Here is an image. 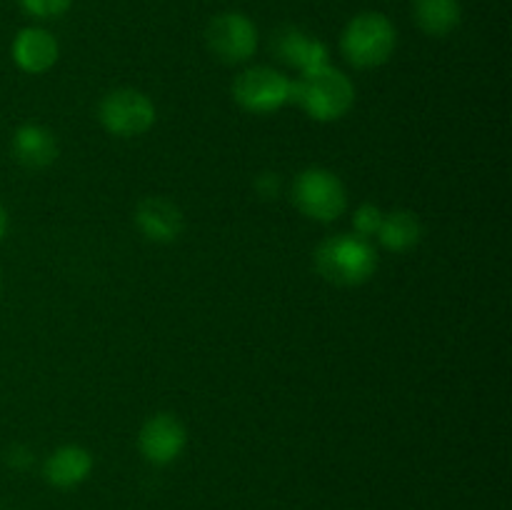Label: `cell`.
<instances>
[{
  "mask_svg": "<svg viewBox=\"0 0 512 510\" xmlns=\"http://www.w3.org/2000/svg\"><path fill=\"white\" fill-rule=\"evenodd\" d=\"M185 445H188V430L170 413L153 415L140 428L138 448L153 465H170L183 455Z\"/></svg>",
  "mask_w": 512,
  "mask_h": 510,
  "instance_id": "8",
  "label": "cell"
},
{
  "mask_svg": "<svg viewBox=\"0 0 512 510\" xmlns=\"http://www.w3.org/2000/svg\"><path fill=\"white\" fill-rule=\"evenodd\" d=\"M5 233H8V213H5V208L0 205V240L5 238Z\"/></svg>",
  "mask_w": 512,
  "mask_h": 510,
  "instance_id": "18",
  "label": "cell"
},
{
  "mask_svg": "<svg viewBox=\"0 0 512 510\" xmlns=\"http://www.w3.org/2000/svg\"><path fill=\"white\" fill-rule=\"evenodd\" d=\"M383 218H385V213L378 208V205H373V203L360 205V208L355 210V215H353L355 235H358V238L370 240V238H373V235L380 233V225H383Z\"/></svg>",
  "mask_w": 512,
  "mask_h": 510,
  "instance_id": "16",
  "label": "cell"
},
{
  "mask_svg": "<svg viewBox=\"0 0 512 510\" xmlns=\"http://www.w3.org/2000/svg\"><path fill=\"white\" fill-rule=\"evenodd\" d=\"M135 225L153 243H173L183 233L185 218L173 200L150 195L135 208Z\"/></svg>",
  "mask_w": 512,
  "mask_h": 510,
  "instance_id": "9",
  "label": "cell"
},
{
  "mask_svg": "<svg viewBox=\"0 0 512 510\" xmlns=\"http://www.w3.org/2000/svg\"><path fill=\"white\" fill-rule=\"evenodd\" d=\"M58 55V40L45 28H23L13 40V60L23 73H45L58 63Z\"/></svg>",
  "mask_w": 512,
  "mask_h": 510,
  "instance_id": "10",
  "label": "cell"
},
{
  "mask_svg": "<svg viewBox=\"0 0 512 510\" xmlns=\"http://www.w3.org/2000/svg\"><path fill=\"white\" fill-rule=\"evenodd\" d=\"M23 10L33 18L48 20V18H58L63 15L65 10L73 5V0H20Z\"/></svg>",
  "mask_w": 512,
  "mask_h": 510,
  "instance_id": "17",
  "label": "cell"
},
{
  "mask_svg": "<svg viewBox=\"0 0 512 510\" xmlns=\"http://www.w3.org/2000/svg\"><path fill=\"white\" fill-rule=\"evenodd\" d=\"M208 48L223 63H245L258 50V28L243 13H220L208 25Z\"/></svg>",
  "mask_w": 512,
  "mask_h": 510,
  "instance_id": "7",
  "label": "cell"
},
{
  "mask_svg": "<svg viewBox=\"0 0 512 510\" xmlns=\"http://www.w3.org/2000/svg\"><path fill=\"white\" fill-rule=\"evenodd\" d=\"M378 238L383 248L393 250V253H408L423 238V225L413 210H393L383 218Z\"/></svg>",
  "mask_w": 512,
  "mask_h": 510,
  "instance_id": "15",
  "label": "cell"
},
{
  "mask_svg": "<svg viewBox=\"0 0 512 510\" xmlns=\"http://www.w3.org/2000/svg\"><path fill=\"white\" fill-rule=\"evenodd\" d=\"M415 23L433 38H445L463 20L460 0H413Z\"/></svg>",
  "mask_w": 512,
  "mask_h": 510,
  "instance_id": "14",
  "label": "cell"
},
{
  "mask_svg": "<svg viewBox=\"0 0 512 510\" xmlns=\"http://www.w3.org/2000/svg\"><path fill=\"white\" fill-rule=\"evenodd\" d=\"M290 103L298 105L308 118L318 123H333L353 108L355 85L343 70L325 65L313 73H303L290 83Z\"/></svg>",
  "mask_w": 512,
  "mask_h": 510,
  "instance_id": "1",
  "label": "cell"
},
{
  "mask_svg": "<svg viewBox=\"0 0 512 510\" xmlns=\"http://www.w3.org/2000/svg\"><path fill=\"white\" fill-rule=\"evenodd\" d=\"M315 268L340 288L368 283L378 270V250L358 235H333L315 250Z\"/></svg>",
  "mask_w": 512,
  "mask_h": 510,
  "instance_id": "2",
  "label": "cell"
},
{
  "mask_svg": "<svg viewBox=\"0 0 512 510\" xmlns=\"http://www.w3.org/2000/svg\"><path fill=\"white\" fill-rule=\"evenodd\" d=\"M293 80L268 65L243 70L233 83V98L243 110L253 115H270L290 103Z\"/></svg>",
  "mask_w": 512,
  "mask_h": 510,
  "instance_id": "6",
  "label": "cell"
},
{
  "mask_svg": "<svg viewBox=\"0 0 512 510\" xmlns=\"http://www.w3.org/2000/svg\"><path fill=\"white\" fill-rule=\"evenodd\" d=\"M293 200L305 218L333 223L348 208V190L333 170L305 168L293 183Z\"/></svg>",
  "mask_w": 512,
  "mask_h": 510,
  "instance_id": "4",
  "label": "cell"
},
{
  "mask_svg": "<svg viewBox=\"0 0 512 510\" xmlns=\"http://www.w3.org/2000/svg\"><path fill=\"white\" fill-rule=\"evenodd\" d=\"M90 470H93V455L83 445H63L50 453L43 465L45 480L60 490H70L88 480Z\"/></svg>",
  "mask_w": 512,
  "mask_h": 510,
  "instance_id": "13",
  "label": "cell"
},
{
  "mask_svg": "<svg viewBox=\"0 0 512 510\" xmlns=\"http://www.w3.org/2000/svg\"><path fill=\"white\" fill-rule=\"evenodd\" d=\"M10 153H13L15 163L28 170L48 168L58 158V140L43 125H20L10 140Z\"/></svg>",
  "mask_w": 512,
  "mask_h": 510,
  "instance_id": "12",
  "label": "cell"
},
{
  "mask_svg": "<svg viewBox=\"0 0 512 510\" xmlns=\"http://www.w3.org/2000/svg\"><path fill=\"white\" fill-rule=\"evenodd\" d=\"M98 118L103 128L115 138H138L153 128L158 110H155L153 100L140 90L118 88L110 90L100 100Z\"/></svg>",
  "mask_w": 512,
  "mask_h": 510,
  "instance_id": "5",
  "label": "cell"
},
{
  "mask_svg": "<svg viewBox=\"0 0 512 510\" xmlns=\"http://www.w3.org/2000/svg\"><path fill=\"white\" fill-rule=\"evenodd\" d=\"M275 48H278V55L285 60L288 65L300 70L303 73H313V70L325 68L328 63V48L320 38L315 35L305 33V30L293 28H283L275 38Z\"/></svg>",
  "mask_w": 512,
  "mask_h": 510,
  "instance_id": "11",
  "label": "cell"
},
{
  "mask_svg": "<svg viewBox=\"0 0 512 510\" xmlns=\"http://www.w3.org/2000/svg\"><path fill=\"white\" fill-rule=\"evenodd\" d=\"M395 45H398L395 25L390 23L388 15L375 13V10L355 15L345 25L343 38H340V50H343L345 60L360 70L388 63L390 55L395 53Z\"/></svg>",
  "mask_w": 512,
  "mask_h": 510,
  "instance_id": "3",
  "label": "cell"
}]
</instances>
